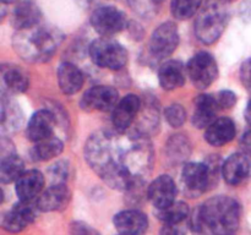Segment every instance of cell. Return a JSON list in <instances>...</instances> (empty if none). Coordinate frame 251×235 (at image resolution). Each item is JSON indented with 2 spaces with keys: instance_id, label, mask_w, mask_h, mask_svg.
<instances>
[{
  "instance_id": "1",
  "label": "cell",
  "mask_w": 251,
  "mask_h": 235,
  "mask_svg": "<svg viewBox=\"0 0 251 235\" xmlns=\"http://www.w3.org/2000/svg\"><path fill=\"white\" fill-rule=\"evenodd\" d=\"M123 134L100 131L88 137L85 146V157L92 170L118 191H129L136 183L127 170V137Z\"/></svg>"
},
{
  "instance_id": "2",
  "label": "cell",
  "mask_w": 251,
  "mask_h": 235,
  "mask_svg": "<svg viewBox=\"0 0 251 235\" xmlns=\"http://www.w3.org/2000/svg\"><path fill=\"white\" fill-rule=\"evenodd\" d=\"M240 205L228 196L210 198L195 211L193 227L198 233L232 235L240 223Z\"/></svg>"
},
{
  "instance_id": "3",
  "label": "cell",
  "mask_w": 251,
  "mask_h": 235,
  "mask_svg": "<svg viewBox=\"0 0 251 235\" xmlns=\"http://www.w3.org/2000/svg\"><path fill=\"white\" fill-rule=\"evenodd\" d=\"M63 36L55 28L37 26L20 29L12 38V46L17 55L28 63H46L58 49Z\"/></svg>"
},
{
  "instance_id": "4",
  "label": "cell",
  "mask_w": 251,
  "mask_h": 235,
  "mask_svg": "<svg viewBox=\"0 0 251 235\" xmlns=\"http://www.w3.org/2000/svg\"><path fill=\"white\" fill-rule=\"evenodd\" d=\"M228 22V9L223 0H208L195 21V34L203 44L220 39Z\"/></svg>"
},
{
  "instance_id": "5",
  "label": "cell",
  "mask_w": 251,
  "mask_h": 235,
  "mask_svg": "<svg viewBox=\"0 0 251 235\" xmlns=\"http://www.w3.org/2000/svg\"><path fill=\"white\" fill-rule=\"evenodd\" d=\"M91 59L97 66L110 70H119L127 63V51L117 41L110 38L95 39L88 48Z\"/></svg>"
},
{
  "instance_id": "6",
  "label": "cell",
  "mask_w": 251,
  "mask_h": 235,
  "mask_svg": "<svg viewBox=\"0 0 251 235\" xmlns=\"http://www.w3.org/2000/svg\"><path fill=\"white\" fill-rule=\"evenodd\" d=\"M215 166V163H186L184 165L181 176L185 191L191 197L206 192L212 186L218 173Z\"/></svg>"
},
{
  "instance_id": "7",
  "label": "cell",
  "mask_w": 251,
  "mask_h": 235,
  "mask_svg": "<svg viewBox=\"0 0 251 235\" xmlns=\"http://www.w3.org/2000/svg\"><path fill=\"white\" fill-rule=\"evenodd\" d=\"M188 76L199 90L210 87L218 76V66L215 58L207 51H199L189 60L186 66Z\"/></svg>"
},
{
  "instance_id": "8",
  "label": "cell",
  "mask_w": 251,
  "mask_h": 235,
  "mask_svg": "<svg viewBox=\"0 0 251 235\" xmlns=\"http://www.w3.org/2000/svg\"><path fill=\"white\" fill-rule=\"evenodd\" d=\"M91 24L97 33L109 38L127 26L126 15L114 6L98 7L91 15Z\"/></svg>"
},
{
  "instance_id": "9",
  "label": "cell",
  "mask_w": 251,
  "mask_h": 235,
  "mask_svg": "<svg viewBox=\"0 0 251 235\" xmlns=\"http://www.w3.org/2000/svg\"><path fill=\"white\" fill-rule=\"evenodd\" d=\"M179 44L178 27L174 22L159 24L151 36L150 53L156 59H166L174 53Z\"/></svg>"
},
{
  "instance_id": "10",
  "label": "cell",
  "mask_w": 251,
  "mask_h": 235,
  "mask_svg": "<svg viewBox=\"0 0 251 235\" xmlns=\"http://www.w3.org/2000/svg\"><path fill=\"white\" fill-rule=\"evenodd\" d=\"M119 103V93L109 86H95L86 91L80 104L87 112H109Z\"/></svg>"
},
{
  "instance_id": "11",
  "label": "cell",
  "mask_w": 251,
  "mask_h": 235,
  "mask_svg": "<svg viewBox=\"0 0 251 235\" xmlns=\"http://www.w3.org/2000/svg\"><path fill=\"white\" fill-rule=\"evenodd\" d=\"M142 102L140 97L135 94H127L119 100L113 110V126L118 134H126L130 127L137 120L141 110Z\"/></svg>"
},
{
  "instance_id": "12",
  "label": "cell",
  "mask_w": 251,
  "mask_h": 235,
  "mask_svg": "<svg viewBox=\"0 0 251 235\" xmlns=\"http://www.w3.org/2000/svg\"><path fill=\"white\" fill-rule=\"evenodd\" d=\"M36 208L31 205V202L20 201V203H16L11 210L1 215L0 225L9 233L22 232L36 219Z\"/></svg>"
},
{
  "instance_id": "13",
  "label": "cell",
  "mask_w": 251,
  "mask_h": 235,
  "mask_svg": "<svg viewBox=\"0 0 251 235\" xmlns=\"http://www.w3.org/2000/svg\"><path fill=\"white\" fill-rule=\"evenodd\" d=\"M56 125V115L50 109H41L34 113L26 127V136L29 141H43L53 136Z\"/></svg>"
},
{
  "instance_id": "14",
  "label": "cell",
  "mask_w": 251,
  "mask_h": 235,
  "mask_svg": "<svg viewBox=\"0 0 251 235\" xmlns=\"http://www.w3.org/2000/svg\"><path fill=\"white\" fill-rule=\"evenodd\" d=\"M147 196L157 210H163L176 202V186L169 175H161L149 186Z\"/></svg>"
},
{
  "instance_id": "15",
  "label": "cell",
  "mask_w": 251,
  "mask_h": 235,
  "mask_svg": "<svg viewBox=\"0 0 251 235\" xmlns=\"http://www.w3.org/2000/svg\"><path fill=\"white\" fill-rule=\"evenodd\" d=\"M113 223L120 235H144L149 229V218L137 210H125L117 213Z\"/></svg>"
},
{
  "instance_id": "16",
  "label": "cell",
  "mask_w": 251,
  "mask_h": 235,
  "mask_svg": "<svg viewBox=\"0 0 251 235\" xmlns=\"http://www.w3.org/2000/svg\"><path fill=\"white\" fill-rule=\"evenodd\" d=\"M71 198L70 190L65 184L50 185L38 196L36 207L42 212H56L66 208Z\"/></svg>"
},
{
  "instance_id": "17",
  "label": "cell",
  "mask_w": 251,
  "mask_h": 235,
  "mask_svg": "<svg viewBox=\"0 0 251 235\" xmlns=\"http://www.w3.org/2000/svg\"><path fill=\"white\" fill-rule=\"evenodd\" d=\"M251 162L245 153H234L228 157L222 165V175L226 183L232 186L240 185L250 176Z\"/></svg>"
},
{
  "instance_id": "18",
  "label": "cell",
  "mask_w": 251,
  "mask_h": 235,
  "mask_svg": "<svg viewBox=\"0 0 251 235\" xmlns=\"http://www.w3.org/2000/svg\"><path fill=\"white\" fill-rule=\"evenodd\" d=\"M44 184H46V179L41 171L36 169L25 171L16 180L15 190H16L17 197L22 202H32L37 196L43 192L42 190L44 188Z\"/></svg>"
},
{
  "instance_id": "19",
  "label": "cell",
  "mask_w": 251,
  "mask_h": 235,
  "mask_svg": "<svg viewBox=\"0 0 251 235\" xmlns=\"http://www.w3.org/2000/svg\"><path fill=\"white\" fill-rule=\"evenodd\" d=\"M195 110L193 115V124L195 127H208L216 120L217 112L221 109L215 95L199 94L194 100Z\"/></svg>"
},
{
  "instance_id": "20",
  "label": "cell",
  "mask_w": 251,
  "mask_h": 235,
  "mask_svg": "<svg viewBox=\"0 0 251 235\" xmlns=\"http://www.w3.org/2000/svg\"><path fill=\"white\" fill-rule=\"evenodd\" d=\"M237 134V127L230 118H218L206 127L205 140L211 146L221 147L233 141Z\"/></svg>"
},
{
  "instance_id": "21",
  "label": "cell",
  "mask_w": 251,
  "mask_h": 235,
  "mask_svg": "<svg viewBox=\"0 0 251 235\" xmlns=\"http://www.w3.org/2000/svg\"><path fill=\"white\" fill-rule=\"evenodd\" d=\"M185 66L179 60H168L162 64L158 70L159 85L166 91H174L183 87L186 81Z\"/></svg>"
},
{
  "instance_id": "22",
  "label": "cell",
  "mask_w": 251,
  "mask_h": 235,
  "mask_svg": "<svg viewBox=\"0 0 251 235\" xmlns=\"http://www.w3.org/2000/svg\"><path fill=\"white\" fill-rule=\"evenodd\" d=\"M2 93L20 94L28 90L29 77L21 68L12 64L1 66Z\"/></svg>"
},
{
  "instance_id": "23",
  "label": "cell",
  "mask_w": 251,
  "mask_h": 235,
  "mask_svg": "<svg viewBox=\"0 0 251 235\" xmlns=\"http://www.w3.org/2000/svg\"><path fill=\"white\" fill-rule=\"evenodd\" d=\"M41 10L33 1H21L17 4L10 15V22L12 27L20 31V29L31 28L37 26L41 22Z\"/></svg>"
},
{
  "instance_id": "24",
  "label": "cell",
  "mask_w": 251,
  "mask_h": 235,
  "mask_svg": "<svg viewBox=\"0 0 251 235\" xmlns=\"http://www.w3.org/2000/svg\"><path fill=\"white\" fill-rule=\"evenodd\" d=\"M58 86L64 94H75L82 88L85 76L82 71L73 63H63L56 71Z\"/></svg>"
},
{
  "instance_id": "25",
  "label": "cell",
  "mask_w": 251,
  "mask_h": 235,
  "mask_svg": "<svg viewBox=\"0 0 251 235\" xmlns=\"http://www.w3.org/2000/svg\"><path fill=\"white\" fill-rule=\"evenodd\" d=\"M1 114H0V124L2 132L17 131L24 122V113L19 105L10 99L9 94L1 92Z\"/></svg>"
},
{
  "instance_id": "26",
  "label": "cell",
  "mask_w": 251,
  "mask_h": 235,
  "mask_svg": "<svg viewBox=\"0 0 251 235\" xmlns=\"http://www.w3.org/2000/svg\"><path fill=\"white\" fill-rule=\"evenodd\" d=\"M64 143L61 140L56 137H49V139L39 141L34 143L32 149L29 151L31 158L36 162H44L58 157L63 153Z\"/></svg>"
},
{
  "instance_id": "27",
  "label": "cell",
  "mask_w": 251,
  "mask_h": 235,
  "mask_svg": "<svg viewBox=\"0 0 251 235\" xmlns=\"http://www.w3.org/2000/svg\"><path fill=\"white\" fill-rule=\"evenodd\" d=\"M25 173V164L16 153L1 156L0 158V181L9 184L15 181Z\"/></svg>"
},
{
  "instance_id": "28",
  "label": "cell",
  "mask_w": 251,
  "mask_h": 235,
  "mask_svg": "<svg viewBox=\"0 0 251 235\" xmlns=\"http://www.w3.org/2000/svg\"><path fill=\"white\" fill-rule=\"evenodd\" d=\"M166 152L167 157L173 163H181V162L186 161L191 153V143L188 136L181 134L173 135L167 141Z\"/></svg>"
},
{
  "instance_id": "29",
  "label": "cell",
  "mask_w": 251,
  "mask_h": 235,
  "mask_svg": "<svg viewBox=\"0 0 251 235\" xmlns=\"http://www.w3.org/2000/svg\"><path fill=\"white\" fill-rule=\"evenodd\" d=\"M157 218L164 224H180L183 220H185L189 215V207L185 202H174L169 207L163 210H157Z\"/></svg>"
},
{
  "instance_id": "30",
  "label": "cell",
  "mask_w": 251,
  "mask_h": 235,
  "mask_svg": "<svg viewBox=\"0 0 251 235\" xmlns=\"http://www.w3.org/2000/svg\"><path fill=\"white\" fill-rule=\"evenodd\" d=\"M202 0H172L171 10L174 19L189 20L199 11Z\"/></svg>"
},
{
  "instance_id": "31",
  "label": "cell",
  "mask_w": 251,
  "mask_h": 235,
  "mask_svg": "<svg viewBox=\"0 0 251 235\" xmlns=\"http://www.w3.org/2000/svg\"><path fill=\"white\" fill-rule=\"evenodd\" d=\"M127 2L139 16L152 19L161 11L164 0H127Z\"/></svg>"
},
{
  "instance_id": "32",
  "label": "cell",
  "mask_w": 251,
  "mask_h": 235,
  "mask_svg": "<svg viewBox=\"0 0 251 235\" xmlns=\"http://www.w3.org/2000/svg\"><path fill=\"white\" fill-rule=\"evenodd\" d=\"M48 175L51 180V185L65 184L69 176V164L65 161L55 162L49 166Z\"/></svg>"
},
{
  "instance_id": "33",
  "label": "cell",
  "mask_w": 251,
  "mask_h": 235,
  "mask_svg": "<svg viewBox=\"0 0 251 235\" xmlns=\"http://www.w3.org/2000/svg\"><path fill=\"white\" fill-rule=\"evenodd\" d=\"M166 119L172 127L183 126L186 121V110L180 104H172L166 109Z\"/></svg>"
},
{
  "instance_id": "34",
  "label": "cell",
  "mask_w": 251,
  "mask_h": 235,
  "mask_svg": "<svg viewBox=\"0 0 251 235\" xmlns=\"http://www.w3.org/2000/svg\"><path fill=\"white\" fill-rule=\"evenodd\" d=\"M69 233L70 235H102L97 229L91 227L90 224L81 220H76L69 225Z\"/></svg>"
},
{
  "instance_id": "35",
  "label": "cell",
  "mask_w": 251,
  "mask_h": 235,
  "mask_svg": "<svg viewBox=\"0 0 251 235\" xmlns=\"http://www.w3.org/2000/svg\"><path fill=\"white\" fill-rule=\"evenodd\" d=\"M221 109H229L237 103V94L229 90H223L215 95Z\"/></svg>"
},
{
  "instance_id": "36",
  "label": "cell",
  "mask_w": 251,
  "mask_h": 235,
  "mask_svg": "<svg viewBox=\"0 0 251 235\" xmlns=\"http://www.w3.org/2000/svg\"><path fill=\"white\" fill-rule=\"evenodd\" d=\"M240 80L251 92V58L247 59L240 68Z\"/></svg>"
},
{
  "instance_id": "37",
  "label": "cell",
  "mask_w": 251,
  "mask_h": 235,
  "mask_svg": "<svg viewBox=\"0 0 251 235\" xmlns=\"http://www.w3.org/2000/svg\"><path fill=\"white\" fill-rule=\"evenodd\" d=\"M159 235H184V230L179 224H164Z\"/></svg>"
},
{
  "instance_id": "38",
  "label": "cell",
  "mask_w": 251,
  "mask_h": 235,
  "mask_svg": "<svg viewBox=\"0 0 251 235\" xmlns=\"http://www.w3.org/2000/svg\"><path fill=\"white\" fill-rule=\"evenodd\" d=\"M240 146H242L243 148V153L251 157V129L243 136Z\"/></svg>"
},
{
  "instance_id": "39",
  "label": "cell",
  "mask_w": 251,
  "mask_h": 235,
  "mask_svg": "<svg viewBox=\"0 0 251 235\" xmlns=\"http://www.w3.org/2000/svg\"><path fill=\"white\" fill-rule=\"evenodd\" d=\"M245 119L249 122V125H251V99L249 100V103H248L247 109H245Z\"/></svg>"
},
{
  "instance_id": "40",
  "label": "cell",
  "mask_w": 251,
  "mask_h": 235,
  "mask_svg": "<svg viewBox=\"0 0 251 235\" xmlns=\"http://www.w3.org/2000/svg\"><path fill=\"white\" fill-rule=\"evenodd\" d=\"M16 1H19V0H1V2H4V4H14Z\"/></svg>"
},
{
  "instance_id": "41",
  "label": "cell",
  "mask_w": 251,
  "mask_h": 235,
  "mask_svg": "<svg viewBox=\"0 0 251 235\" xmlns=\"http://www.w3.org/2000/svg\"><path fill=\"white\" fill-rule=\"evenodd\" d=\"M223 1H229V0H223Z\"/></svg>"
}]
</instances>
